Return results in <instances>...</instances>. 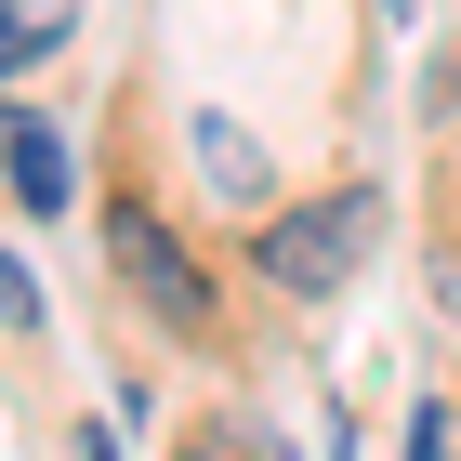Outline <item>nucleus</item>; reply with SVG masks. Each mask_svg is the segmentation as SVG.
Segmentation results:
<instances>
[{
  "mask_svg": "<svg viewBox=\"0 0 461 461\" xmlns=\"http://www.w3.org/2000/svg\"><path fill=\"white\" fill-rule=\"evenodd\" d=\"M395 461H461V409H448V395L409 409V448H395Z\"/></svg>",
  "mask_w": 461,
  "mask_h": 461,
  "instance_id": "nucleus-6",
  "label": "nucleus"
},
{
  "mask_svg": "<svg viewBox=\"0 0 461 461\" xmlns=\"http://www.w3.org/2000/svg\"><path fill=\"white\" fill-rule=\"evenodd\" d=\"M185 145H198V185H212V198H264V145H250L238 119H198Z\"/></svg>",
  "mask_w": 461,
  "mask_h": 461,
  "instance_id": "nucleus-4",
  "label": "nucleus"
},
{
  "mask_svg": "<svg viewBox=\"0 0 461 461\" xmlns=\"http://www.w3.org/2000/svg\"><path fill=\"white\" fill-rule=\"evenodd\" d=\"M369 250H383V185H330L317 212H277V224H264V277H277L290 303H330Z\"/></svg>",
  "mask_w": 461,
  "mask_h": 461,
  "instance_id": "nucleus-1",
  "label": "nucleus"
},
{
  "mask_svg": "<svg viewBox=\"0 0 461 461\" xmlns=\"http://www.w3.org/2000/svg\"><path fill=\"white\" fill-rule=\"evenodd\" d=\"M67 14H79V0H0V67H40V53H67Z\"/></svg>",
  "mask_w": 461,
  "mask_h": 461,
  "instance_id": "nucleus-5",
  "label": "nucleus"
},
{
  "mask_svg": "<svg viewBox=\"0 0 461 461\" xmlns=\"http://www.w3.org/2000/svg\"><path fill=\"white\" fill-rule=\"evenodd\" d=\"M435 303H448V317H461V250H448V264H435Z\"/></svg>",
  "mask_w": 461,
  "mask_h": 461,
  "instance_id": "nucleus-8",
  "label": "nucleus"
},
{
  "mask_svg": "<svg viewBox=\"0 0 461 461\" xmlns=\"http://www.w3.org/2000/svg\"><path fill=\"white\" fill-rule=\"evenodd\" d=\"M0 330H40V277L14 264V250H0Z\"/></svg>",
  "mask_w": 461,
  "mask_h": 461,
  "instance_id": "nucleus-7",
  "label": "nucleus"
},
{
  "mask_svg": "<svg viewBox=\"0 0 461 461\" xmlns=\"http://www.w3.org/2000/svg\"><path fill=\"white\" fill-rule=\"evenodd\" d=\"M0 172H14V198H27V212H67V198H79V158H67V132H53V119H0Z\"/></svg>",
  "mask_w": 461,
  "mask_h": 461,
  "instance_id": "nucleus-3",
  "label": "nucleus"
},
{
  "mask_svg": "<svg viewBox=\"0 0 461 461\" xmlns=\"http://www.w3.org/2000/svg\"><path fill=\"white\" fill-rule=\"evenodd\" d=\"M106 264H119V290H132L172 343H212V277L185 264V238L145 212V198H106Z\"/></svg>",
  "mask_w": 461,
  "mask_h": 461,
  "instance_id": "nucleus-2",
  "label": "nucleus"
},
{
  "mask_svg": "<svg viewBox=\"0 0 461 461\" xmlns=\"http://www.w3.org/2000/svg\"><path fill=\"white\" fill-rule=\"evenodd\" d=\"M79 461H119V448H106V422H93V435H79Z\"/></svg>",
  "mask_w": 461,
  "mask_h": 461,
  "instance_id": "nucleus-9",
  "label": "nucleus"
},
{
  "mask_svg": "<svg viewBox=\"0 0 461 461\" xmlns=\"http://www.w3.org/2000/svg\"><path fill=\"white\" fill-rule=\"evenodd\" d=\"M395 14H409V0H395Z\"/></svg>",
  "mask_w": 461,
  "mask_h": 461,
  "instance_id": "nucleus-10",
  "label": "nucleus"
}]
</instances>
